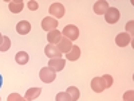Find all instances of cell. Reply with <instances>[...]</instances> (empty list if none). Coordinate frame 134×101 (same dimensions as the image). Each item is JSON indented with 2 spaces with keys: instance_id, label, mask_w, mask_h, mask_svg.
<instances>
[{
  "instance_id": "1",
  "label": "cell",
  "mask_w": 134,
  "mask_h": 101,
  "mask_svg": "<svg viewBox=\"0 0 134 101\" xmlns=\"http://www.w3.org/2000/svg\"><path fill=\"white\" fill-rule=\"evenodd\" d=\"M39 78L40 81L44 82V84H51L54 82L55 80H57V73H55L52 69H50V67H43V69H40L39 72Z\"/></svg>"
},
{
  "instance_id": "2",
  "label": "cell",
  "mask_w": 134,
  "mask_h": 101,
  "mask_svg": "<svg viewBox=\"0 0 134 101\" xmlns=\"http://www.w3.org/2000/svg\"><path fill=\"white\" fill-rule=\"evenodd\" d=\"M119 19H121V12L118 11V8L109 7L107 11L105 12V20L109 24H115Z\"/></svg>"
},
{
  "instance_id": "3",
  "label": "cell",
  "mask_w": 134,
  "mask_h": 101,
  "mask_svg": "<svg viewBox=\"0 0 134 101\" xmlns=\"http://www.w3.org/2000/svg\"><path fill=\"white\" fill-rule=\"evenodd\" d=\"M62 35L72 42V41H75V39L79 38V28H78L76 26H74V24H69V26H66V27L63 28Z\"/></svg>"
},
{
  "instance_id": "4",
  "label": "cell",
  "mask_w": 134,
  "mask_h": 101,
  "mask_svg": "<svg viewBox=\"0 0 134 101\" xmlns=\"http://www.w3.org/2000/svg\"><path fill=\"white\" fill-rule=\"evenodd\" d=\"M48 12H50V15H52V18L59 19V18L64 16L66 9H64V6L62 3H52L48 8Z\"/></svg>"
},
{
  "instance_id": "5",
  "label": "cell",
  "mask_w": 134,
  "mask_h": 101,
  "mask_svg": "<svg viewBox=\"0 0 134 101\" xmlns=\"http://www.w3.org/2000/svg\"><path fill=\"white\" fill-rule=\"evenodd\" d=\"M58 26H59L58 20L55 19V18H52V16H47V18H44L42 20V28L44 31H47V32H50L52 30H57Z\"/></svg>"
},
{
  "instance_id": "6",
  "label": "cell",
  "mask_w": 134,
  "mask_h": 101,
  "mask_svg": "<svg viewBox=\"0 0 134 101\" xmlns=\"http://www.w3.org/2000/svg\"><path fill=\"white\" fill-rule=\"evenodd\" d=\"M64 65H66V61L63 58H52L48 61V67L52 69L55 73L57 72H60L64 69Z\"/></svg>"
},
{
  "instance_id": "7",
  "label": "cell",
  "mask_w": 134,
  "mask_h": 101,
  "mask_svg": "<svg viewBox=\"0 0 134 101\" xmlns=\"http://www.w3.org/2000/svg\"><path fill=\"white\" fill-rule=\"evenodd\" d=\"M44 54L47 55L48 58H60L62 57V53L58 50V47L55 46V44H47L46 47H44Z\"/></svg>"
},
{
  "instance_id": "8",
  "label": "cell",
  "mask_w": 134,
  "mask_h": 101,
  "mask_svg": "<svg viewBox=\"0 0 134 101\" xmlns=\"http://www.w3.org/2000/svg\"><path fill=\"white\" fill-rule=\"evenodd\" d=\"M72 46H74V44H72V42L70 41V39H67V38H64V37H62V39H60V42L57 44V47H58V50L63 54H67V53H69L71 49H72Z\"/></svg>"
},
{
  "instance_id": "9",
  "label": "cell",
  "mask_w": 134,
  "mask_h": 101,
  "mask_svg": "<svg viewBox=\"0 0 134 101\" xmlns=\"http://www.w3.org/2000/svg\"><path fill=\"white\" fill-rule=\"evenodd\" d=\"M90 86H91L93 90L97 92V93H100V92H103L105 89H106L105 82H103V80H102V77H95V78H93Z\"/></svg>"
},
{
  "instance_id": "10",
  "label": "cell",
  "mask_w": 134,
  "mask_h": 101,
  "mask_svg": "<svg viewBox=\"0 0 134 101\" xmlns=\"http://www.w3.org/2000/svg\"><path fill=\"white\" fill-rule=\"evenodd\" d=\"M107 8H109V3L106 2V0H98V2H95L94 6H93L94 12L98 14V15H105Z\"/></svg>"
},
{
  "instance_id": "11",
  "label": "cell",
  "mask_w": 134,
  "mask_h": 101,
  "mask_svg": "<svg viewBox=\"0 0 134 101\" xmlns=\"http://www.w3.org/2000/svg\"><path fill=\"white\" fill-rule=\"evenodd\" d=\"M131 42V37L129 35L127 32H121L115 37V43L118 44L119 47H126L127 44Z\"/></svg>"
},
{
  "instance_id": "12",
  "label": "cell",
  "mask_w": 134,
  "mask_h": 101,
  "mask_svg": "<svg viewBox=\"0 0 134 101\" xmlns=\"http://www.w3.org/2000/svg\"><path fill=\"white\" fill-rule=\"evenodd\" d=\"M8 8L12 14H19L23 11L24 3H23V0H12V2L8 3Z\"/></svg>"
},
{
  "instance_id": "13",
  "label": "cell",
  "mask_w": 134,
  "mask_h": 101,
  "mask_svg": "<svg viewBox=\"0 0 134 101\" xmlns=\"http://www.w3.org/2000/svg\"><path fill=\"white\" fill-rule=\"evenodd\" d=\"M16 31L20 35H27V34L31 31V23L28 20H21L16 24Z\"/></svg>"
},
{
  "instance_id": "14",
  "label": "cell",
  "mask_w": 134,
  "mask_h": 101,
  "mask_svg": "<svg viewBox=\"0 0 134 101\" xmlns=\"http://www.w3.org/2000/svg\"><path fill=\"white\" fill-rule=\"evenodd\" d=\"M60 39H62V32L58 31V30H52L47 34V41H48L50 44H55V46H57L60 42Z\"/></svg>"
},
{
  "instance_id": "15",
  "label": "cell",
  "mask_w": 134,
  "mask_h": 101,
  "mask_svg": "<svg viewBox=\"0 0 134 101\" xmlns=\"http://www.w3.org/2000/svg\"><path fill=\"white\" fill-rule=\"evenodd\" d=\"M81 57V47L79 46H72V49L66 54V58L69 59V61H76V59H79Z\"/></svg>"
},
{
  "instance_id": "16",
  "label": "cell",
  "mask_w": 134,
  "mask_h": 101,
  "mask_svg": "<svg viewBox=\"0 0 134 101\" xmlns=\"http://www.w3.org/2000/svg\"><path fill=\"white\" fill-rule=\"evenodd\" d=\"M40 93H42V89H40V88H31V89H28V90L26 92L24 98H26L27 101H32V100L38 98V97L40 96Z\"/></svg>"
},
{
  "instance_id": "17",
  "label": "cell",
  "mask_w": 134,
  "mask_h": 101,
  "mask_svg": "<svg viewBox=\"0 0 134 101\" xmlns=\"http://www.w3.org/2000/svg\"><path fill=\"white\" fill-rule=\"evenodd\" d=\"M15 61L19 65H26L30 61V55L26 51H18L16 55H15Z\"/></svg>"
},
{
  "instance_id": "18",
  "label": "cell",
  "mask_w": 134,
  "mask_h": 101,
  "mask_svg": "<svg viewBox=\"0 0 134 101\" xmlns=\"http://www.w3.org/2000/svg\"><path fill=\"white\" fill-rule=\"evenodd\" d=\"M66 92L69 93V96L71 97V101H78L79 97H81V92H79V89H78L76 86H69Z\"/></svg>"
},
{
  "instance_id": "19",
  "label": "cell",
  "mask_w": 134,
  "mask_h": 101,
  "mask_svg": "<svg viewBox=\"0 0 134 101\" xmlns=\"http://www.w3.org/2000/svg\"><path fill=\"white\" fill-rule=\"evenodd\" d=\"M9 47H11V39H9V37L3 35V42L0 43V51L5 53V51L9 50Z\"/></svg>"
},
{
  "instance_id": "20",
  "label": "cell",
  "mask_w": 134,
  "mask_h": 101,
  "mask_svg": "<svg viewBox=\"0 0 134 101\" xmlns=\"http://www.w3.org/2000/svg\"><path fill=\"white\" fill-rule=\"evenodd\" d=\"M55 101H71V97L69 96V93H67V92H60V93L57 94Z\"/></svg>"
},
{
  "instance_id": "21",
  "label": "cell",
  "mask_w": 134,
  "mask_h": 101,
  "mask_svg": "<svg viewBox=\"0 0 134 101\" xmlns=\"http://www.w3.org/2000/svg\"><path fill=\"white\" fill-rule=\"evenodd\" d=\"M102 80H103V82H105L106 89H107V88H111V85H113V82H114L113 77H111L110 74H103V75H102Z\"/></svg>"
},
{
  "instance_id": "22",
  "label": "cell",
  "mask_w": 134,
  "mask_h": 101,
  "mask_svg": "<svg viewBox=\"0 0 134 101\" xmlns=\"http://www.w3.org/2000/svg\"><path fill=\"white\" fill-rule=\"evenodd\" d=\"M27 7H28L30 11H36L39 8V4H38V2H35V0H30V2L27 3Z\"/></svg>"
},
{
  "instance_id": "23",
  "label": "cell",
  "mask_w": 134,
  "mask_h": 101,
  "mask_svg": "<svg viewBox=\"0 0 134 101\" xmlns=\"http://www.w3.org/2000/svg\"><path fill=\"white\" fill-rule=\"evenodd\" d=\"M124 101H134V92L127 90L124 93Z\"/></svg>"
},
{
  "instance_id": "24",
  "label": "cell",
  "mask_w": 134,
  "mask_h": 101,
  "mask_svg": "<svg viewBox=\"0 0 134 101\" xmlns=\"http://www.w3.org/2000/svg\"><path fill=\"white\" fill-rule=\"evenodd\" d=\"M21 98H23V97H21L19 93H11V94L8 96L7 101H20Z\"/></svg>"
},
{
  "instance_id": "25",
  "label": "cell",
  "mask_w": 134,
  "mask_h": 101,
  "mask_svg": "<svg viewBox=\"0 0 134 101\" xmlns=\"http://www.w3.org/2000/svg\"><path fill=\"white\" fill-rule=\"evenodd\" d=\"M133 26H134V22H133V20L127 22V23H126V26H125V28H126V32L129 34L130 37L133 35Z\"/></svg>"
},
{
  "instance_id": "26",
  "label": "cell",
  "mask_w": 134,
  "mask_h": 101,
  "mask_svg": "<svg viewBox=\"0 0 134 101\" xmlns=\"http://www.w3.org/2000/svg\"><path fill=\"white\" fill-rule=\"evenodd\" d=\"M2 84H3V78H2V75H0V88H2Z\"/></svg>"
},
{
  "instance_id": "27",
  "label": "cell",
  "mask_w": 134,
  "mask_h": 101,
  "mask_svg": "<svg viewBox=\"0 0 134 101\" xmlns=\"http://www.w3.org/2000/svg\"><path fill=\"white\" fill-rule=\"evenodd\" d=\"M2 42H3V35L0 34V43H2Z\"/></svg>"
},
{
  "instance_id": "28",
  "label": "cell",
  "mask_w": 134,
  "mask_h": 101,
  "mask_svg": "<svg viewBox=\"0 0 134 101\" xmlns=\"http://www.w3.org/2000/svg\"><path fill=\"white\" fill-rule=\"evenodd\" d=\"M20 101H27V100H26V98H21V100H20Z\"/></svg>"
},
{
  "instance_id": "29",
  "label": "cell",
  "mask_w": 134,
  "mask_h": 101,
  "mask_svg": "<svg viewBox=\"0 0 134 101\" xmlns=\"http://www.w3.org/2000/svg\"><path fill=\"white\" fill-rule=\"evenodd\" d=\"M0 101H2V97H0Z\"/></svg>"
}]
</instances>
